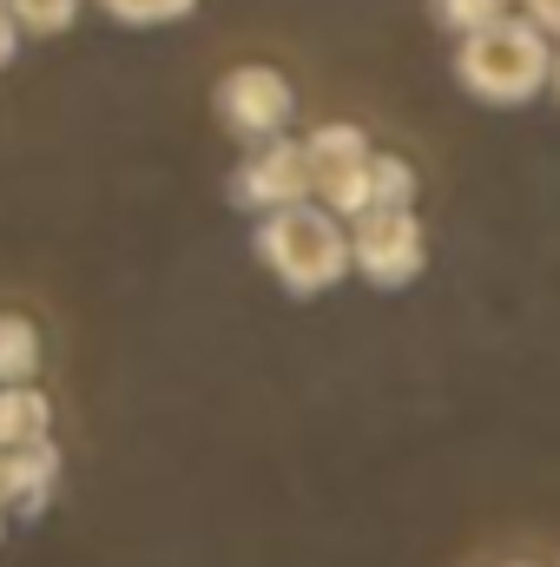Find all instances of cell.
<instances>
[{
	"mask_svg": "<svg viewBox=\"0 0 560 567\" xmlns=\"http://www.w3.org/2000/svg\"><path fill=\"white\" fill-rule=\"evenodd\" d=\"M370 198H376V205H416V165H409V158H396V152H376ZM376 205H370V212H376Z\"/></svg>",
	"mask_w": 560,
	"mask_h": 567,
	"instance_id": "obj_12",
	"label": "cell"
},
{
	"mask_svg": "<svg viewBox=\"0 0 560 567\" xmlns=\"http://www.w3.org/2000/svg\"><path fill=\"white\" fill-rule=\"evenodd\" d=\"M40 377V330L20 310H0V390Z\"/></svg>",
	"mask_w": 560,
	"mask_h": 567,
	"instance_id": "obj_9",
	"label": "cell"
},
{
	"mask_svg": "<svg viewBox=\"0 0 560 567\" xmlns=\"http://www.w3.org/2000/svg\"><path fill=\"white\" fill-rule=\"evenodd\" d=\"M317 198V178H310V152L303 140H271L251 145V158L231 172V205L271 218V212H290V205H310Z\"/></svg>",
	"mask_w": 560,
	"mask_h": 567,
	"instance_id": "obj_6",
	"label": "cell"
},
{
	"mask_svg": "<svg viewBox=\"0 0 560 567\" xmlns=\"http://www.w3.org/2000/svg\"><path fill=\"white\" fill-rule=\"evenodd\" d=\"M20 40H27V33H20V20H13V7L0 0V73L13 66V53H20Z\"/></svg>",
	"mask_w": 560,
	"mask_h": 567,
	"instance_id": "obj_14",
	"label": "cell"
},
{
	"mask_svg": "<svg viewBox=\"0 0 560 567\" xmlns=\"http://www.w3.org/2000/svg\"><path fill=\"white\" fill-rule=\"evenodd\" d=\"M218 120H225V133L245 145H271L283 140V126H290V113H297V93H290V80H283L278 66H265V60H245V66H231L225 80H218Z\"/></svg>",
	"mask_w": 560,
	"mask_h": 567,
	"instance_id": "obj_5",
	"label": "cell"
},
{
	"mask_svg": "<svg viewBox=\"0 0 560 567\" xmlns=\"http://www.w3.org/2000/svg\"><path fill=\"white\" fill-rule=\"evenodd\" d=\"M428 13H435V27H448L455 40H468V33L501 27L515 13V0H428Z\"/></svg>",
	"mask_w": 560,
	"mask_h": 567,
	"instance_id": "obj_10",
	"label": "cell"
},
{
	"mask_svg": "<svg viewBox=\"0 0 560 567\" xmlns=\"http://www.w3.org/2000/svg\"><path fill=\"white\" fill-rule=\"evenodd\" d=\"M7 7H13L20 33H33V40H53V33H66V27L80 20V7H86V0H7Z\"/></svg>",
	"mask_w": 560,
	"mask_h": 567,
	"instance_id": "obj_11",
	"label": "cell"
},
{
	"mask_svg": "<svg viewBox=\"0 0 560 567\" xmlns=\"http://www.w3.org/2000/svg\"><path fill=\"white\" fill-rule=\"evenodd\" d=\"M46 429H53V403L33 383L0 390V449H33V442H46Z\"/></svg>",
	"mask_w": 560,
	"mask_h": 567,
	"instance_id": "obj_8",
	"label": "cell"
},
{
	"mask_svg": "<svg viewBox=\"0 0 560 567\" xmlns=\"http://www.w3.org/2000/svg\"><path fill=\"white\" fill-rule=\"evenodd\" d=\"M554 93H560V60H554Z\"/></svg>",
	"mask_w": 560,
	"mask_h": 567,
	"instance_id": "obj_18",
	"label": "cell"
},
{
	"mask_svg": "<svg viewBox=\"0 0 560 567\" xmlns=\"http://www.w3.org/2000/svg\"><path fill=\"white\" fill-rule=\"evenodd\" d=\"M258 265L290 290V297H323L356 271V251H350V225L336 212H323L317 198L310 205H290L258 218Z\"/></svg>",
	"mask_w": 560,
	"mask_h": 567,
	"instance_id": "obj_1",
	"label": "cell"
},
{
	"mask_svg": "<svg viewBox=\"0 0 560 567\" xmlns=\"http://www.w3.org/2000/svg\"><path fill=\"white\" fill-rule=\"evenodd\" d=\"M350 251H356V271L376 290H403L428 265V231H422L416 205H376L350 225Z\"/></svg>",
	"mask_w": 560,
	"mask_h": 567,
	"instance_id": "obj_4",
	"label": "cell"
},
{
	"mask_svg": "<svg viewBox=\"0 0 560 567\" xmlns=\"http://www.w3.org/2000/svg\"><path fill=\"white\" fill-rule=\"evenodd\" d=\"M554 47L528 13H508L488 33H468L455 47V80L481 106H528L541 86H554Z\"/></svg>",
	"mask_w": 560,
	"mask_h": 567,
	"instance_id": "obj_2",
	"label": "cell"
},
{
	"mask_svg": "<svg viewBox=\"0 0 560 567\" xmlns=\"http://www.w3.org/2000/svg\"><path fill=\"white\" fill-rule=\"evenodd\" d=\"M0 482H7V508L13 515H40L60 488V449L33 442V449H0Z\"/></svg>",
	"mask_w": 560,
	"mask_h": 567,
	"instance_id": "obj_7",
	"label": "cell"
},
{
	"mask_svg": "<svg viewBox=\"0 0 560 567\" xmlns=\"http://www.w3.org/2000/svg\"><path fill=\"white\" fill-rule=\"evenodd\" d=\"M0 522H7V482H0Z\"/></svg>",
	"mask_w": 560,
	"mask_h": 567,
	"instance_id": "obj_16",
	"label": "cell"
},
{
	"mask_svg": "<svg viewBox=\"0 0 560 567\" xmlns=\"http://www.w3.org/2000/svg\"><path fill=\"white\" fill-rule=\"evenodd\" d=\"M120 27H172V20H185L198 0H100Z\"/></svg>",
	"mask_w": 560,
	"mask_h": 567,
	"instance_id": "obj_13",
	"label": "cell"
},
{
	"mask_svg": "<svg viewBox=\"0 0 560 567\" xmlns=\"http://www.w3.org/2000/svg\"><path fill=\"white\" fill-rule=\"evenodd\" d=\"M521 7H528V20L541 33H560V0H521Z\"/></svg>",
	"mask_w": 560,
	"mask_h": 567,
	"instance_id": "obj_15",
	"label": "cell"
},
{
	"mask_svg": "<svg viewBox=\"0 0 560 567\" xmlns=\"http://www.w3.org/2000/svg\"><path fill=\"white\" fill-rule=\"evenodd\" d=\"M310 178H317V205L323 212H336V218H363L376 198H370V172H376V152H370V133L363 126H350V120H330V126H317L310 140Z\"/></svg>",
	"mask_w": 560,
	"mask_h": 567,
	"instance_id": "obj_3",
	"label": "cell"
},
{
	"mask_svg": "<svg viewBox=\"0 0 560 567\" xmlns=\"http://www.w3.org/2000/svg\"><path fill=\"white\" fill-rule=\"evenodd\" d=\"M501 567H535V561H501Z\"/></svg>",
	"mask_w": 560,
	"mask_h": 567,
	"instance_id": "obj_17",
	"label": "cell"
}]
</instances>
